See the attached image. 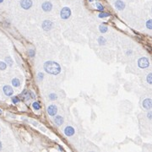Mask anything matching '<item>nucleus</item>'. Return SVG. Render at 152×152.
Here are the masks:
<instances>
[{"label": "nucleus", "mask_w": 152, "mask_h": 152, "mask_svg": "<svg viewBox=\"0 0 152 152\" xmlns=\"http://www.w3.org/2000/svg\"><path fill=\"white\" fill-rule=\"evenodd\" d=\"M43 68H44V70L46 73L53 75H57L61 72V66L57 63L54 62V61H46V62H45Z\"/></svg>", "instance_id": "f257e3e1"}, {"label": "nucleus", "mask_w": 152, "mask_h": 152, "mask_svg": "<svg viewBox=\"0 0 152 152\" xmlns=\"http://www.w3.org/2000/svg\"><path fill=\"white\" fill-rule=\"evenodd\" d=\"M138 66L140 68H148V67L150 66V61H149V59L145 57H140V58L138 60Z\"/></svg>", "instance_id": "f03ea898"}, {"label": "nucleus", "mask_w": 152, "mask_h": 152, "mask_svg": "<svg viewBox=\"0 0 152 152\" xmlns=\"http://www.w3.org/2000/svg\"><path fill=\"white\" fill-rule=\"evenodd\" d=\"M60 16L63 20H67L71 16V9L68 7H64L60 12Z\"/></svg>", "instance_id": "7ed1b4c3"}, {"label": "nucleus", "mask_w": 152, "mask_h": 152, "mask_svg": "<svg viewBox=\"0 0 152 152\" xmlns=\"http://www.w3.org/2000/svg\"><path fill=\"white\" fill-rule=\"evenodd\" d=\"M20 6L24 9H31L32 6V1L31 0H20Z\"/></svg>", "instance_id": "20e7f679"}, {"label": "nucleus", "mask_w": 152, "mask_h": 152, "mask_svg": "<svg viewBox=\"0 0 152 152\" xmlns=\"http://www.w3.org/2000/svg\"><path fill=\"white\" fill-rule=\"evenodd\" d=\"M3 90H4V95H7V96H11L13 95L14 94V90L10 85H4L3 87Z\"/></svg>", "instance_id": "39448f33"}, {"label": "nucleus", "mask_w": 152, "mask_h": 152, "mask_svg": "<svg viewBox=\"0 0 152 152\" xmlns=\"http://www.w3.org/2000/svg\"><path fill=\"white\" fill-rule=\"evenodd\" d=\"M57 113V107L56 105H50V106L47 107V113H48L50 116L53 117L55 116Z\"/></svg>", "instance_id": "423d86ee"}, {"label": "nucleus", "mask_w": 152, "mask_h": 152, "mask_svg": "<svg viewBox=\"0 0 152 152\" xmlns=\"http://www.w3.org/2000/svg\"><path fill=\"white\" fill-rule=\"evenodd\" d=\"M42 27L44 31H50L51 29H52V27H53V23L51 22L50 20H44V21L42 22Z\"/></svg>", "instance_id": "0eeeda50"}, {"label": "nucleus", "mask_w": 152, "mask_h": 152, "mask_svg": "<svg viewBox=\"0 0 152 152\" xmlns=\"http://www.w3.org/2000/svg\"><path fill=\"white\" fill-rule=\"evenodd\" d=\"M74 133H75L74 128L73 127H71V126H67L66 128H65V129H64V134H65V135H67L68 137L73 136L74 134Z\"/></svg>", "instance_id": "6e6552de"}, {"label": "nucleus", "mask_w": 152, "mask_h": 152, "mask_svg": "<svg viewBox=\"0 0 152 152\" xmlns=\"http://www.w3.org/2000/svg\"><path fill=\"white\" fill-rule=\"evenodd\" d=\"M42 8L44 11L49 12L52 10V9H53V4H52L50 2H44L42 4Z\"/></svg>", "instance_id": "1a4fd4ad"}, {"label": "nucleus", "mask_w": 152, "mask_h": 152, "mask_svg": "<svg viewBox=\"0 0 152 152\" xmlns=\"http://www.w3.org/2000/svg\"><path fill=\"white\" fill-rule=\"evenodd\" d=\"M152 106V102H151V99L150 98H147V99L144 100L143 101V107L146 110H150Z\"/></svg>", "instance_id": "9d476101"}, {"label": "nucleus", "mask_w": 152, "mask_h": 152, "mask_svg": "<svg viewBox=\"0 0 152 152\" xmlns=\"http://www.w3.org/2000/svg\"><path fill=\"white\" fill-rule=\"evenodd\" d=\"M115 7L118 10H124V8H125V4L122 0H117L115 2Z\"/></svg>", "instance_id": "9b49d317"}, {"label": "nucleus", "mask_w": 152, "mask_h": 152, "mask_svg": "<svg viewBox=\"0 0 152 152\" xmlns=\"http://www.w3.org/2000/svg\"><path fill=\"white\" fill-rule=\"evenodd\" d=\"M54 121V124L57 126H61L63 124H64V117L62 116H56L53 119Z\"/></svg>", "instance_id": "f8f14e48"}, {"label": "nucleus", "mask_w": 152, "mask_h": 152, "mask_svg": "<svg viewBox=\"0 0 152 152\" xmlns=\"http://www.w3.org/2000/svg\"><path fill=\"white\" fill-rule=\"evenodd\" d=\"M21 96H23L24 98L23 99L25 100V101H28L30 98H31V95H30V92L29 91H27V90H25L24 91H23L22 93H21Z\"/></svg>", "instance_id": "ddd939ff"}, {"label": "nucleus", "mask_w": 152, "mask_h": 152, "mask_svg": "<svg viewBox=\"0 0 152 152\" xmlns=\"http://www.w3.org/2000/svg\"><path fill=\"white\" fill-rule=\"evenodd\" d=\"M12 85H13V86H14V87H19V86L20 85V79H17V78H14V79H12Z\"/></svg>", "instance_id": "4468645a"}, {"label": "nucleus", "mask_w": 152, "mask_h": 152, "mask_svg": "<svg viewBox=\"0 0 152 152\" xmlns=\"http://www.w3.org/2000/svg\"><path fill=\"white\" fill-rule=\"evenodd\" d=\"M99 30L101 33H106V31H107L108 28L106 25H101L99 26Z\"/></svg>", "instance_id": "2eb2a0df"}, {"label": "nucleus", "mask_w": 152, "mask_h": 152, "mask_svg": "<svg viewBox=\"0 0 152 152\" xmlns=\"http://www.w3.org/2000/svg\"><path fill=\"white\" fill-rule=\"evenodd\" d=\"M32 107H33L34 110L35 111H38L41 109V105H40L39 102H37V101H35V102H33V104H32Z\"/></svg>", "instance_id": "dca6fc26"}, {"label": "nucleus", "mask_w": 152, "mask_h": 152, "mask_svg": "<svg viewBox=\"0 0 152 152\" xmlns=\"http://www.w3.org/2000/svg\"><path fill=\"white\" fill-rule=\"evenodd\" d=\"M106 39L103 37V36H100L99 38H98V43H99L101 46H104V45L106 44Z\"/></svg>", "instance_id": "f3484780"}, {"label": "nucleus", "mask_w": 152, "mask_h": 152, "mask_svg": "<svg viewBox=\"0 0 152 152\" xmlns=\"http://www.w3.org/2000/svg\"><path fill=\"white\" fill-rule=\"evenodd\" d=\"M108 16H110V14L109 13H105V12H101V13L98 14V17L99 18H106V17H108Z\"/></svg>", "instance_id": "a211bd4d"}, {"label": "nucleus", "mask_w": 152, "mask_h": 152, "mask_svg": "<svg viewBox=\"0 0 152 152\" xmlns=\"http://www.w3.org/2000/svg\"><path fill=\"white\" fill-rule=\"evenodd\" d=\"M5 63H6L7 64H9V66H12V65H13V60L11 59V57H7L6 58H5Z\"/></svg>", "instance_id": "6ab92c4d"}, {"label": "nucleus", "mask_w": 152, "mask_h": 152, "mask_svg": "<svg viewBox=\"0 0 152 152\" xmlns=\"http://www.w3.org/2000/svg\"><path fill=\"white\" fill-rule=\"evenodd\" d=\"M7 68V64L5 62H0V70H5Z\"/></svg>", "instance_id": "aec40b11"}, {"label": "nucleus", "mask_w": 152, "mask_h": 152, "mask_svg": "<svg viewBox=\"0 0 152 152\" xmlns=\"http://www.w3.org/2000/svg\"><path fill=\"white\" fill-rule=\"evenodd\" d=\"M48 97H49V99L52 100V101H55V100L57 98V95H56L55 93H51Z\"/></svg>", "instance_id": "412c9836"}, {"label": "nucleus", "mask_w": 152, "mask_h": 152, "mask_svg": "<svg viewBox=\"0 0 152 152\" xmlns=\"http://www.w3.org/2000/svg\"><path fill=\"white\" fill-rule=\"evenodd\" d=\"M11 100H12V102H13L14 104H17L20 101V100L19 99V97H17V96H13L11 98Z\"/></svg>", "instance_id": "4be33fe9"}, {"label": "nucleus", "mask_w": 152, "mask_h": 152, "mask_svg": "<svg viewBox=\"0 0 152 152\" xmlns=\"http://www.w3.org/2000/svg\"><path fill=\"white\" fill-rule=\"evenodd\" d=\"M146 80H147V82L150 85L152 84V74L151 73H150L147 75V79H146Z\"/></svg>", "instance_id": "5701e85b"}, {"label": "nucleus", "mask_w": 152, "mask_h": 152, "mask_svg": "<svg viewBox=\"0 0 152 152\" xmlns=\"http://www.w3.org/2000/svg\"><path fill=\"white\" fill-rule=\"evenodd\" d=\"M35 55V51L34 49H30L29 50V56L31 57H34Z\"/></svg>", "instance_id": "b1692460"}, {"label": "nucleus", "mask_w": 152, "mask_h": 152, "mask_svg": "<svg viewBox=\"0 0 152 152\" xmlns=\"http://www.w3.org/2000/svg\"><path fill=\"white\" fill-rule=\"evenodd\" d=\"M146 27H147L149 30H152V20H149L146 22Z\"/></svg>", "instance_id": "393cba45"}, {"label": "nucleus", "mask_w": 152, "mask_h": 152, "mask_svg": "<svg viewBox=\"0 0 152 152\" xmlns=\"http://www.w3.org/2000/svg\"><path fill=\"white\" fill-rule=\"evenodd\" d=\"M37 78H38V80H39V81H42V79H43V78H44V74L42 73V72H39V73L37 74Z\"/></svg>", "instance_id": "a878e982"}, {"label": "nucleus", "mask_w": 152, "mask_h": 152, "mask_svg": "<svg viewBox=\"0 0 152 152\" xmlns=\"http://www.w3.org/2000/svg\"><path fill=\"white\" fill-rule=\"evenodd\" d=\"M96 8H97V9H98L99 11H101V12L103 11V9H104L103 6H102V5H101V4H100V3H96Z\"/></svg>", "instance_id": "bb28decb"}, {"label": "nucleus", "mask_w": 152, "mask_h": 152, "mask_svg": "<svg viewBox=\"0 0 152 152\" xmlns=\"http://www.w3.org/2000/svg\"><path fill=\"white\" fill-rule=\"evenodd\" d=\"M29 92H30V95L31 96V98H32V99H35V94H34V93L32 92V91H29Z\"/></svg>", "instance_id": "cd10ccee"}, {"label": "nucleus", "mask_w": 152, "mask_h": 152, "mask_svg": "<svg viewBox=\"0 0 152 152\" xmlns=\"http://www.w3.org/2000/svg\"><path fill=\"white\" fill-rule=\"evenodd\" d=\"M148 118L150 119H151V112H149V113H148Z\"/></svg>", "instance_id": "c85d7f7f"}, {"label": "nucleus", "mask_w": 152, "mask_h": 152, "mask_svg": "<svg viewBox=\"0 0 152 152\" xmlns=\"http://www.w3.org/2000/svg\"><path fill=\"white\" fill-rule=\"evenodd\" d=\"M126 54H127V55H130V54H132V51L131 50H128V52H127V53H126Z\"/></svg>", "instance_id": "c756f323"}, {"label": "nucleus", "mask_w": 152, "mask_h": 152, "mask_svg": "<svg viewBox=\"0 0 152 152\" xmlns=\"http://www.w3.org/2000/svg\"><path fill=\"white\" fill-rule=\"evenodd\" d=\"M2 147H3V146H2V142L0 141V150H2Z\"/></svg>", "instance_id": "7c9ffc66"}, {"label": "nucleus", "mask_w": 152, "mask_h": 152, "mask_svg": "<svg viewBox=\"0 0 152 152\" xmlns=\"http://www.w3.org/2000/svg\"><path fill=\"white\" fill-rule=\"evenodd\" d=\"M59 150H61V151H63V150H64V149H63V148L61 147V146H59Z\"/></svg>", "instance_id": "2f4dec72"}, {"label": "nucleus", "mask_w": 152, "mask_h": 152, "mask_svg": "<svg viewBox=\"0 0 152 152\" xmlns=\"http://www.w3.org/2000/svg\"><path fill=\"white\" fill-rule=\"evenodd\" d=\"M88 1H89V2H90V3H91V2H93V1H94V0H88Z\"/></svg>", "instance_id": "473e14b6"}, {"label": "nucleus", "mask_w": 152, "mask_h": 152, "mask_svg": "<svg viewBox=\"0 0 152 152\" xmlns=\"http://www.w3.org/2000/svg\"><path fill=\"white\" fill-rule=\"evenodd\" d=\"M4 2V0H0V4H1V3H3Z\"/></svg>", "instance_id": "72a5a7b5"}, {"label": "nucleus", "mask_w": 152, "mask_h": 152, "mask_svg": "<svg viewBox=\"0 0 152 152\" xmlns=\"http://www.w3.org/2000/svg\"><path fill=\"white\" fill-rule=\"evenodd\" d=\"M0 114H2V110L0 109Z\"/></svg>", "instance_id": "f704fd0d"}, {"label": "nucleus", "mask_w": 152, "mask_h": 152, "mask_svg": "<svg viewBox=\"0 0 152 152\" xmlns=\"http://www.w3.org/2000/svg\"><path fill=\"white\" fill-rule=\"evenodd\" d=\"M0 133H1V129H0Z\"/></svg>", "instance_id": "c9c22d12"}]
</instances>
